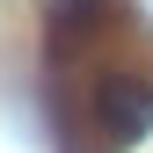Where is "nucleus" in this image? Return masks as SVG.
Here are the masks:
<instances>
[{
	"label": "nucleus",
	"mask_w": 153,
	"mask_h": 153,
	"mask_svg": "<svg viewBox=\"0 0 153 153\" xmlns=\"http://www.w3.org/2000/svg\"><path fill=\"white\" fill-rule=\"evenodd\" d=\"M102 15H109V0H44L51 36H88V29H102Z\"/></svg>",
	"instance_id": "nucleus-2"
},
{
	"label": "nucleus",
	"mask_w": 153,
	"mask_h": 153,
	"mask_svg": "<svg viewBox=\"0 0 153 153\" xmlns=\"http://www.w3.org/2000/svg\"><path fill=\"white\" fill-rule=\"evenodd\" d=\"M88 109H95V131L102 139L131 146V139L153 131V80H139V73H102L95 95H88Z\"/></svg>",
	"instance_id": "nucleus-1"
}]
</instances>
